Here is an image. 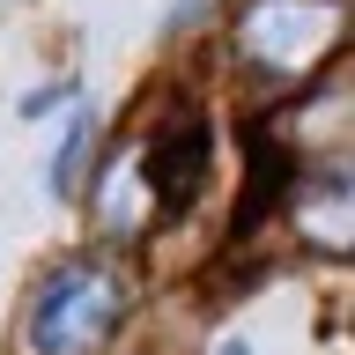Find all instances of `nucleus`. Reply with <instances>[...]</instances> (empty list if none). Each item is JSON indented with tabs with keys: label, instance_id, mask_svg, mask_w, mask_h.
I'll return each instance as SVG.
<instances>
[{
	"label": "nucleus",
	"instance_id": "nucleus-1",
	"mask_svg": "<svg viewBox=\"0 0 355 355\" xmlns=\"http://www.w3.org/2000/svg\"><path fill=\"white\" fill-rule=\"evenodd\" d=\"M126 318V274L104 259H67L30 304V355H104Z\"/></svg>",
	"mask_w": 355,
	"mask_h": 355
},
{
	"label": "nucleus",
	"instance_id": "nucleus-3",
	"mask_svg": "<svg viewBox=\"0 0 355 355\" xmlns=\"http://www.w3.org/2000/svg\"><path fill=\"white\" fill-rule=\"evenodd\" d=\"M89 111H74V119H67V141H60V155H52V193H74V185H82V155H89Z\"/></svg>",
	"mask_w": 355,
	"mask_h": 355
},
{
	"label": "nucleus",
	"instance_id": "nucleus-4",
	"mask_svg": "<svg viewBox=\"0 0 355 355\" xmlns=\"http://www.w3.org/2000/svg\"><path fill=\"white\" fill-rule=\"evenodd\" d=\"M215 355H244V340H222V348H215Z\"/></svg>",
	"mask_w": 355,
	"mask_h": 355
},
{
	"label": "nucleus",
	"instance_id": "nucleus-2",
	"mask_svg": "<svg viewBox=\"0 0 355 355\" xmlns=\"http://www.w3.org/2000/svg\"><path fill=\"white\" fill-rule=\"evenodd\" d=\"M340 0H252L237 22L244 52L259 67H274V74H304L318 52H326L333 37H340Z\"/></svg>",
	"mask_w": 355,
	"mask_h": 355
}]
</instances>
